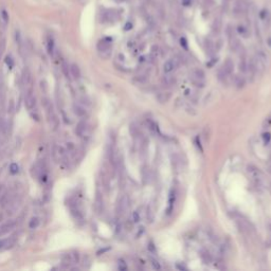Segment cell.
<instances>
[{"mask_svg": "<svg viewBox=\"0 0 271 271\" xmlns=\"http://www.w3.org/2000/svg\"><path fill=\"white\" fill-rule=\"evenodd\" d=\"M251 64L253 66L254 72L263 73L268 65V56L263 51H258L255 56L251 59Z\"/></svg>", "mask_w": 271, "mask_h": 271, "instance_id": "1", "label": "cell"}, {"mask_svg": "<svg viewBox=\"0 0 271 271\" xmlns=\"http://www.w3.org/2000/svg\"><path fill=\"white\" fill-rule=\"evenodd\" d=\"M191 80H192L193 84L197 87H203L206 84V74H204L203 70L199 68H196L193 70L192 74H191Z\"/></svg>", "mask_w": 271, "mask_h": 271, "instance_id": "2", "label": "cell"}, {"mask_svg": "<svg viewBox=\"0 0 271 271\" xmlns=\"http://www.w3.org/2000/svg\"><path fill=\"white\" fill-rule=\"evenodd\" d=\"M98 50L101 53L104 58L109 57L110 53H111V43H110L109 39H103L98 43Z\"/></svg>", "mask_w": 271, "mask_h": 271, "instance_id": "3", "label": "cell"}, {"mask_svg": "<svg viewBox=\"0 0 271 271\" xmlns=\"http://www.w3.org/2000/svg\"><path fill=\"white\" fill-rule=\"evenodd\" d=\"M247 172L249 173V175L252 177V179L254 180V182L256 183V185L262 187V181H263V175H262L261 171L255 167L254 165H248L247 166Z\"/></svg>", "mask_w": 271, "mask_h": 271, "instance_id": "4", "label": "cell"}, {"mask_svg": "<svg viewBox=\"0 0 271 271\" xmlns=\"http://www.w3.org/2000/svg\"><path fill=\"white\" fill-rule=\"evenodd\" d=\"M24 103H26V107L28 110H32L35 108L36 106V98L33 93V88L29 87V89L26 92V98H24Z\"/></svg>", "mask_w": 271, "mask_h": 271, "instance_id": "5", "label": "cell"}, {"mask_svg": "<svg viewBox=\"0 0 271 271\" xmlns=\"http://www.w3.org/2000/svg\"><path fill=\"white\" fill-rule=\"evenodd\" d=\"M180 64H181V61L178 57H174V58L172 59H169V61H165L164 65H163V71H164V73H171L173 72Z\"/></svg>", "mask_w": 271, "mask_h": 271, "instance_id": "6", "label": "cell"}, {"mask_svg": "<svg viewBox=\"0 0 271 271\" xmlns=\"http://www.w3.org/2000/svg\"><path fill=\"white\" fill-rule=\"evenodd\" d=\"M129 203H130L129 197H128L127 195H123L120 198V200H119L118 212L120 213V214H124V213L128 210V208H129Z\"/></svg>", "mask_w": 271, "mask_h": 271, "instance_id": "7", "label": "cell"}, {"mask_svg": "<svg viewBox=\"0 0 271 271\" xmlns=\"http://www.w3.org/2000/svg\"><path fill=\"white\" fill-rule=\"evenodd\" d=\"M95 210L96 214H101L104 210V200H103V196L101 192H96L95 195Z\"/></svg>", "mask_w": 271, "mask_h": 271, "instance_id": "8", "label": "cell"}, {"mask_svg": "<svg viewBox=\"0 0 271 271\" xmlns=\"http://www.w3.org/2000/svg\"><path fill=\"white\" fill-rule=\"evenodd\" d=\"M177 83V80L174 75H172L171 73H165L164 76L162 77V84L165 87H172L175 86Z\"/></svg>", "mask_w": 271, "mask_h": 271, "instance_id": "9", "label": "cell"}, {"mask_svg": "<svg viewBox=\"0 0 271 271\" xmlns=\"http://www.w3.org/2000/svg\"><path fill=\"white\" fill-rule=\"evenodd\" d=\"M21 80H22V84H24V86L31 87V83H32V74H31V71H30V69L28 68V67L24 68V71H22Z\"/></svg>", "mask_w": 271, "mask_h": 271, "instance_id": "10", "label": "cell"}, {"mask_svg": "<svg viewBox=\"0 0 271 271\" xmlns=\"http://www.w3.org/2000/svg\"><path fill=\"white\" fill-rule=\"evenodd\" d=\"M171 98V93L169 92H164V91H160L156 95V100L160 103V104H165L167 103Z\"/></svg>", "mask_w": 271, "mask_h": 271, "instance_id": "11", "label": "cell"}, {"mask_svg": "<svg viewBox=\"0 0 271 271\" xmlns=\"http://www.w3.org/2000/svg\"><path fill=\"white\" fill-rule=\"evenodd\" d=\"M14 228H15V222H13V221H10V222H8V224L3 225V226L0 228V236L8 234L9 232L12 231Z\"/></svg>", "mask_w": 271, "mask_h": 271, "instance_id": "12", "label": "cell"}, {"mask_svg": "<svg viewBox=\"0 0 271 271\" xmlns=\"http://www.w3.org/2000/svg\"><path fill=\"white\" fill-rule=\"evenodd\" d=\"M65 149H64L61 146H55L53 149V156L56 160H59L61 161L64 157H65Z\"/></svg>", "mask_w": 271, "mask_h": 271, "instance_id": "13", "label": "cell"}, {"mask_svg": "<svg viewBox=\"0 0 271 271\" xmlns=\"http://www.w3.org/2000/svg\"><path fill=\"white\" fill-rule=\"evenodd\" d=\"M86 128H87L86 122H85V121H81V122L77 124L75 132H76V135L79 136V137H83V136L85 135V132H86Z\"/></svg>", "mask_w": 271, "mask_h": 271, "instance_id": "14", "label": "cell"}, {"mask_svg": "<svg viewBox=\"0 0 271 271\" xmlns=\"http://www.w3.org/2000/svg\"><path fill=\"white\" fill-rule=\"evenodd\" d=\"M70 73L74 79H80L81 77V70H80L79 66L76 64H72L70 66Z\"/></svg>", "mask_w": 271, "mask_h": 271, "instance_id": "15", "label": "cell"}, {"mask_svg": "<svg viewBox=\"0 0 271 271\" xmlns=\"http://www.w3.org/2000/svg\"><path fill=\"white\" fill-rule=\"evenodd\" d=\"M222 68L225 69V71H226L227 73H228L229 75L231 74L232 72H233V69H234V63L231 61L230 58H228L226 61H225L224 66H222Z\"/></svg>", "mask_w": 271, "mask_h": 271, "instance_id": "16", "label": "cell"}, {"mask_svg": "<svg viewBox=\"0 0 271 271\" xmlns=\"http://www.w3.org/2000/svg\"><path fill=\"white\" fill-rule=\"evenodd\" d=\"M47 50H48V53L51 56L54 55V40L51 36L47 38Z\"/></svg>", "mask_w": 271, "mask_h": 271, "instance_id": "17", "label": "cell"}, {"mask_svg": "<svg viewBox=\"0 0 271 271\" xmlns=\"http://www.w3.org/2000/svg\"><path fill=\"white\" fill-rule=\"evenodd\" d=\"M142 178H143L144 184H146V183L149 182V179H150V172H149V169H147L146 166H144L143 169H142Z\"/></svg>", "mask_w": 271, "mask_h": 271, "instance_id": "18", "label": "cell"}, {"mask_svg": "<svg viewBox=\"0 0 271 271\" xmlns=\"http://www.w3.org/2000/svg\"><path fill=\"white\" fill-rule=\"evenodd\" d=\"M14 243V238L10 237V238H4V239L0 240V249H3V248H8L9 246H11Z\"/></svg>", "mask_w": 271, "mask_h": 271, "instance_id": "19", "label": "cell"}, {"mask_svg": "<svg viewBox=\"0 0 271 271\" xmlns=\"http://www.w3.org/2000/svg\"><path fill=\"white\" fill-rule=\"evenodd\" d=\"M234 83H235V86L237 87L238 89H240L245 86L246 80L244 76H239V75H238V76H235V81H234Z\"/></svg>", "mask_w": 271, "mask_h": 271, "instance_id": "20", "label": "cell"}, {"mask_svg": "<svg viewBox=\"0 0 271 271\" xmlns=\"http://www.w3.org/2000/svg\"><path fill=\"white\" fill-rule=\"evenodd\" d=\"M74 113L76 114V116H79V117H84L85 113H86V111H85V109L83 108V107L79 106V105H75V106H74Z\"/></svg>", "mask_w": 271, "mask_h": 271, "instance_id": "21", "label": "cell"}, {"mask_svg": "<svg viewBox=\"0 0 271 271\" xmlns=\"http://www.w3.org/2000/svg\"><path fill=\"white\" fill-rule=\"evenodd\" d=\"M39 226V220H38L37 217H33L29 222V227L30 229H36L37 227Z\"/></svg>", "mask_w": 271, "mask_h": 271, "instance_id": "22", "label": "cell"}, {"mask_svg": "<svg viewBox=\"0 0 271 271\" xmlns=\"http://www.w3.org/2000/svg\"><path fill=\"white\" fill-rule=\"evenodd\" d=\"M61 70H63V73L65 74L66 77H69V74H70V67L68 66V64L66 61H63V65H61Z\"/></svg>", "mask_w": 271, "mask_h": 271, "instance_id": "23", "label": "cell"}, {"mask_svg": "<svg viewBox=\"0 0 271 271\" xmlns=\"http://www.w3.org/2000/svg\"><path fill=\"white\" fill-rule=\"evenodd\" d=\"M228 73L226 72V71H225V69L224 68H220L219 70H218V72H217V76H218V79L219 80H226L227 77H228Z\"/></svg>", "mask_w": 271, "mask_h": 271, "instance_id": "24", "label": "cell"}, {"mask_svg": "<svg viewBox=\"0 0 271 271\" xmlns=\"http://www.w3.org/2000/svg\"><path fill=\"white\" fill-rule=\"evenodd\" d=\"M129 132H130V134H132V137H137L138 132H139V128L136 126L135 123H132V124H130V126H129Z\"/></svg>", "mask_w": 271, "mask_h": 271, "instance_id": "25", "label": "cell"}, {"mask_svg": "<svg viewBox=\"0 0 271 271\" xmlns=\"http://www.w3.org/2000/svg\"><path fill=\"white\" fill-rule=\"evenodd\" d=\"M18 171H19V167H18L17 163H11V165H10V173L13 174V175H15V174L18 173Z\"/></svg>", "mask_w": 271, "mask_h": 271, "instance_id": "26", "label": "cell"}, {"mask_svg": "<svg viewBox=\"0 0 271 271\" xmlns=\"http://www.w3.org/2000/svg\"><path fill=\"white\" fill-rule=\"evenodd\" d=\"M147 124H148L149 129H150L151 132H158V125L155 122H153V121L148 120L147 121Z\"/></svg>", "mask_w": 271, "mask_h": 271, "instance_id": "27", "label": "cell"}, {"mask_svg": "<svg viewBox=\"0 0 271 271\" xmlns=\"http://www.w3.org/2000/svg\"><path fill=\"white\" fill-rule=\"evenodd\" d=\"M150 262H151V265H153V267L155 268V269H158V270H159L160 268H161V266H160L159 262H158L157 259H155V258H150Z\"/></svg>", "mask_w": 271, "mask_h": 271, "instance_id": "28", "label": "cell"}, {"mask_svg": "<svg viewBox=\"0 0 271 271\" xmlns=\"http://www.w3.org/2000/svg\"><path fill=\"white\" fill-rule=\"evenodd\" d=\"M271 125V113L269 114V116L266 118L265 122H264V127H269V126Z\"/></svg>", "mask_w": 271, "mask_h": 271, "instance_id": "29", "label": "cell"}, {"mask_svg": "<svg viewBox=\"0 0 271 271\" xmlns=\"http://www.w3.org/2000/svg\"><path fill=\"white\" fill-rule=\"evenodd\" d=\"M132 220H134V222H138L140 220V215L138 214V212L132 213Z\"/></svg>", "mask_w": 271, "mask_h": 271, "instance_id": "30", "label": "cell"}, {"mask_svg": "<svg viewBox=\"0 0 271 271\" xmlns=\"http://www.w3.org/2000/svg\"><path fill=\"white\" fill-rule=\"evenodd\" d=\"M1 15H2V18H3L4 22L6 24V22L9 21V15H8V13H6V11H2Z\"/></svg>", "mask_w": 271, "mask_h": 271, "instance_id": "31", "label": "cell"}, {"mask_svg": "<svg viewBox=\"0 0 271 271\" xmlns=\"http://www.w3.org/2000/svg\"><path fill=\"white\" fill-rule=\"evenodd\" d=\"M119 269L120 270H125L126 269V264L124 261H120L119 262Z\"/></svg>", "mask_w": 271, "mask_h": 271, "instance_id": "32", "label": "cell"}, {"mask_svg": "<svg viewBox=\"0 0 271 271\" xmlns=\"http://www.w3.org/2000/svg\"><path fill=\"white\" fill-rule=\"evenodd\" d=\"M6 64H8V65H10V68L13 66V61H12V59H11V57H9V56L6 57Z\"/></svg>", "mask_w": 271, "mask_h": 271, "instance_id": "33", "label": "cell"}, {"mask_svg": "<svg viewBox=\"0 0 271 271\" xmlns=\"http://www.w3.org/2000/svg\"><path fill=\"white\" fill-rule=\"evenodd\" d=\"M46 86H47V85H46V82L45 81H41L40 82V88L43 89V92H46V91H47V89H46Z\"/></svg>", "mask_w": 271, "mask_h": 271, "instance_id": "34", "label": "cell"}, {"mask_svg": "<svg viewBox=\"0 0 271 271\" xmlns=\"http://www.w3.org/2000/svg\"><path fill=\"white\" fill-rule=\"evenodd\" d=\"M266 169H267V172H268V173L271 174V161H270V162L267 164V166H266Z\"/></svg>", "mask_w": 271, "mask_h": 271, "instance_id": "35", "label": "cell"}, {"mask_svg": "<svg viewBox=\"0 0 271 271\" xmlns=\"http://www.w3.org/2000/svg\"><path fill=\"white\" fill-rule=\"evenodd\" d=\"M177 268H178V269H180V270H185V269H187V267H185V266L179 265V264H177Z\"/></svg>", "mask_w": 271, "mask_h": 271, "instance_id": "36", "label": "cell"}, {"mask_svg": "<svg viewBox=\"0 0 271 271\" xmlns=\"http://www.w3.org/2000/svg\"><path fill=\"white\" fill-rule=\"evenodd\" d=\"M148 248H149V250H150V251L155 252V247H154L153 243H150V244H149V246H148Z\"/></svg>", "mask_w": 271, "mask_h": 271, "instance_id": "37", "label": "cell"}, {"mask_svg": "<svg viewBox=\"0 0 271 271\" xmlns=\"http://www.w3.org/2000/svg\"><path fill=\"white\" fill-rule=\"evenodd\" d=\"M3 189H4L3 185L0 184V197H1V196H2V194H3Z\"/></svg>", "mask_w": 271, "mask_h": 271, "instance_id": "38", "label": "cell"}, {"mask_svg": "<svg viewBox=\"0 0 271 271\" xmlns=\"http://www.w3.org/2000/svg\"><path fill=\"white\" fill-rule=\"evenodd\" d=\"M182 43H183V45H184V48H185V49H187V43H185V39H184V38H182V39H181V45H182Z\"/></svg>", "mask_w": 271, "mask_h": 271, "instance_id": "39", "label": "cell"}, {"mask_svg": "<svg viewBox=\"0 0 271 271\" xmlns=\"http://www.w3.org/2000/svg\"><path fill=\"white\" fill-rule=\"evenodd\" d=\"M107 250H109V248H107V249H103V250H101V251H98V255H100L101 253H103V252L107 251Z\"/></svg>", "mask_w": 271, "mask_h": 271, "instance_id": "40", "label": "cell"}, {"mask_svg": "<svg viewBox=\"0 0 271 271\" xmlns=\"http://www.w3.org/2000/svg\"><path fill=\"white\" fill-rule=\"evenodd\" d=\"M1 220H2V215L0 214V221H1Z\"/></svg>", "mask_w": 271, "mask_h": 271, "instance_id": "41", "label": "cell"}]
</instances>
